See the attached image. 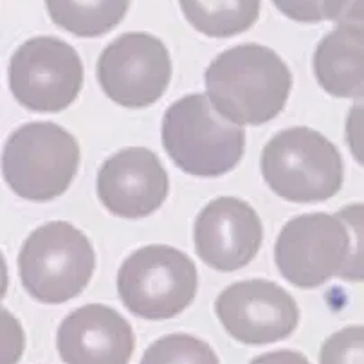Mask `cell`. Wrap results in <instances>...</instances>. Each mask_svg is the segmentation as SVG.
Listing matches in <instances>:
<instances>
[{"label":"cell","instance_id":"4","mask_svg":"<svg viewBox=\"0 0 364 364\" xmlns=\"http://www.w3.org/2000/svg\"><path fill=\"white\" fill-rule=\"evenodd\" d=\"M267 186L289 202H323L343 186V159L333 143L312 128L276 134L262 154Z\"/></svg>","mask_w":364,"mask_h":364},{"label":"cell","instance_id":"19","mask_svg":"<svg viewBox=\"0 0 364 364\" xmlns=\"http://www.w3.org/2000/svg\"><path fill=\"white\" fill-rule=\"evenodd\" d=\"M319 364H364V326H346L321 346Z\"/></svg>","mask_w":364,"mask_h":364},{"label":"cell","instance_id":"9","mask_svg":"<svg viewBox=\"0 0 364 364\" xmlns=\"http://www.w3.org/2000/svg\"><path fill=\"white\" fill-rule=\"evenodd\" d=\"M171 62L159 38L148 33H124L100 56L97 80L103 92L124 109H143L168 89Z\"/></svg>","mask_w":364,"mask_h":364},{"label":"cell","instance_id":"18","mask_svg":"<svg viewBox=\"0 0 364 364\" xmlns=\"http://www.w3.org/2000/svg\"><path fill=\"white\" fill-rule=\"evenodd\" d=\"M337 217L346 225L352 238V251L339 278L345 282H364V204H350Z\"/></svg>","mask_w":364,"mask_h":364},{"label":"cell","instance_id":"16","mask_svg":"<svg viewBox=\"0 0 364 364\" xmlns=\"http://www.w3.org/2000/svg\"><path fill=\"white\" fill-rule=\"evenodd\" d=\"M130 0H46L50 20L82 38L112 31L124 18Z\"/></svg>","mask_w":364,"mask_h":364},{"label":"cell","instance_id":"14","mask_svg":"<svg viewBox=\"0 0 364 364\" xmlns=\"http://www.w3.org/2000/svg\"><path fill=\"white\" fill-rule=\"evenodd\" d=\"M314 74L330 96L364 100V31L336 26L316 49Z\"/></svg>","mask_w":364,"mask_h":364},{"label":"cell","instance_id":"23","mask_svg":"<svg viewBox=\"0 0 364 364\" xmlns=\"http://www.w3.org/2000/svg\"><path fill=\"white\" fill-rule=\"evenodd\" d=\"M249 364H310L303 353L292 350H278V352L264 353L256 357Z\"/></svg>","mask_w":364,"mask_h":364},{"label":"cell","instance_id":"3","mask_svg":"<svg viewBox=\"0 0 364 364\" xmlns=\"http://www.w3.org/2000/svg\"><path fill=\"white\" fill-rule=\"evenodd\" d=\"M96 269L92 244L69 222L40 225L23 242L18 272L23 289L40 303L58 305L76 298Z\"/></svg>","mask_w":364,"mask_h":364},{"label":"cell","instance_id":"5","mask_svg":"<svg viewBox=\"0 0 364 364\" xmlns=\"http://www.w3.org/2000/svg\"><path fill=\"white\" fill-rule=\"evenodd\" d=\"M80 164L73 134L55 123H29L11 134L2 151V175L18 197L46 202L65 193Z\"/></svg>","mask_w":364,"mask_h":364},{"label":"cell","instance_id":"10","mask_svg":"<svg viewBox=\"0 0 364 364\" xmlns=\"http://www.w3.org/2000/svg\"><path fill=\"white\" fill-rule=\"evenodd\" d=\"M225 332L244 345H269L291 336L299 321L294 298L267 279L232 283L215 303Z\"/></svg>","mask_w":364,"mask_h":364},{"label":"cell","instance_id":"15","mask_svg":"<svg viewBox=\"0 0 364 364\" xmlns=\"http://www.w3.org/2000/svg\"><path fill=\"white\" fill-rule=\"evenodd\" d=\"M191 28L211 38L240 35L255 26L259 0H178Z\"/></svg>","mask_w":364,"mask_h":364},{"label":"cell","instance_id":"6","mask_svg":"<svg viewBox=\"0 0 364 364\" xmlns=\"http://www.w3.org/2000/svg\"><path fill=\"white\" fill-rule=\"evenodd\" d=\"M198 276L195 264L170 245H146L132 252L117 272V292L134 316L170 319L193 303Z\"/></svg>","mask_w":364,"mask_h":364},{"label":"cell","instance_id":"13","mask_svg":"<svg viewBox=\"0 0 364 364\" xmlns=\"http://www.w3.org/2000/svg\"><path fill=\"white\" fill-rule=\"evenodd\" d=\"M65 364H128L134 353L130 323L107 305H85L67 316L56 336Z\"/></svg>","mask_w":364,"mask_h":364},{"label":"cell","instance_id":"11","mask_svg":"<svg viewBox=\"0 0 364 364\" xmlns=\"http://www.w3.org/2000/svg\"><path fill=\"white\" fill-rule=\"evenodd\" d=\"M195 249L205 265L232 272L251 264L264 240V225L247 202L218 197L195 222Z\"/></svg>","mask_w":364,"mask_h":364},{"label":"cell","instance_id":"12","mask_svg":"<svg viewBox=\"0 0 364 364\" xmlns=\"http://www.w3.org/2000/svg\"><path fill=\"white\" fill-rule=\"evenodd\" d=\"M97 197L116 217H148L166 200L168 173L154 151L124 148L100 168Z\"/></svg>","mask_w":364,"mask_h":364},{"label":"cell","instance_id":"20","mask_svg":"<svg viewBox=\"0 0 364 364\" xmlns=\"http://www.w3.org/2000/svg\"><path fill=\"white\" fill-rule=\"evenodd\" d=\"M279 13L299 23H319L339 16L346 0H272Z\"/></svg>","mask_w":364,"mask_h":364},{"label":"cell","instance_id":"7","mask_svg":"<svg viewBox=\"0 0 364 364\" xmlns=\"http://www.w3.org/2000/svg\"><path fill=\"white\" fill-rule=\"evenodd\" d=\"M83 87V63L76 49L50 36L31 38L13 53L9 89L31 112H60Z\"/></svg>","mask_w":364,"mask_h":364},{"label":"cell","instance_id":"1","mask_svg":"<svg viewBox=\"0 0 364 364\" xmlns=\"http://www.w3.org/2000/svg\"><path fill=\"white\" fill-rule=\"evenodd\" d=\"M292 74L274 50L244 43L218 55L205 70V90L215 109L235 124H264L283 110Z\"/></svg>","mask_w":364,"mask_h":364},{"label":"cell","instance_id":"22","mask_svg":"<svg viewBox=\"0 0 364 364\" xmlns=\"http://www.w3.org/2000/svg\"><path fill=\"white\" fill-rule=\"evenodd\" d=\"M333 23L364 31V0H346L345 8Z\"/></svg>","mask_w":364,"mask_h":364},{"label":"cell","instance_id":"17","mask_svg":"<svg viewBox=\"0 0 364 364\" xmlns=\"http://www.w3.org/2000/svg\"><path fill=\"white\" fill-rule=\"evenodd\" d=\"M141 364H220L208 343L188 333H170L151 343Z\"/></svg>","mask_w":364,"mask_h":364},{"label":"cell","instance_id":"2","mask_svg":"<svg viewBox=\"0 0 364 364\" xmlns=\"http://www.w3.org/2000/svg\"><path fill=\"white\" fill-rule=\"evenodd\" d=\"M164 150L182 171L197 177H220L240 163L245 132L225 119L204 94H188L166 110Z\"/></svg>","mask_w":364,"mask_h":364},{"label":"cell","instance_id":"21","mask_svg":"<svg viewBox=\"0 0 364 364\" xmlns=\"http://www.w3.org/2000/svg\"><path fill=\"white\" fill-rule=\"evenodd\" d=\"M346 141L353 159L364 166V101L355 103L346 117Z\"/></svg>","mask_w":364,"mask_h":364},{"label":"cell","instance_id":"8","mask_svg":"<svg viewBox=\"0 0 364 364\" xmlns=\"http://www.w3.org/2000/svg\"><path fill=\"white\" fill-rule=\"evenodd\" d=\"M352 238L337 215L306 213L283 225L274 247L279 272L294 287L314 289L339 276Z\"/></svg>","mask_w":364,"mask_h":364}]
</instances>
